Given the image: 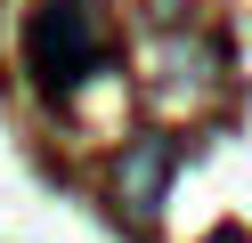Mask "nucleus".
I'll return each instance as SVG.
<instances>
[{"label":"nucleus","mask_w":252,"mask_h":243,"mask_svg":"<svg viewBox=\"0 0 252 243\" xmlns=\"http://www.w3.org/2000/svg\"><path fill=\"white\" fill-rule=\"evenodd\" d=\"M171 162H179V146H171V138H147L130 162H122V194H130V211H155V194H163Z\"/></svg>","instance_id":"2"},{"label":"nucleus","mask_w":252,"mask_h":243,"mask_svg":"<svg viewBox=\"0 0 252 243\" xmlns=\"http://www.w3.org/2000/svg\"><path fill=\"white\" fill-rule=\"evenodd\" d=\"M98 57H106V25L82 8V0H49V8L33 16V65H41L49 89H73Z\"/></svg>","instance_id":"1"}]
</instances>
